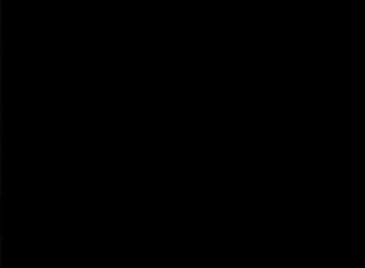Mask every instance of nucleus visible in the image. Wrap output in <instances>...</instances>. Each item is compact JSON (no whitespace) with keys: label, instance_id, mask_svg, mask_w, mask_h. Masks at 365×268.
Instances as JSON below:
<instances>
[{"label":"nucleus","instance_id":"f257e3e1","mask_svg":"<svg viewBox=\"0 0 365 268\" xmlns=\"http://www.w3.org/2000/svg\"><path fill=\"white\" fill-rule=\"evenodd\" d=\"M0 207H1V202H0Z\"/></svg>","mask_w":365,"mask_h":268}]
</instances>
